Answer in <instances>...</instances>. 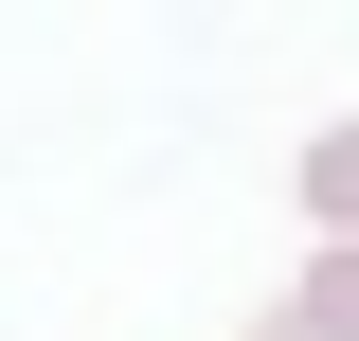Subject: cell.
Returning <instances> with one entry per match:
<instances>
[{
    "label": "cell",
    "mask_w": 359,
    "mask_h": 341,
    "mask_svg": "<svg viewBox=\"0 0 359 341\" xmlns=\"http://www.w3.org/2000/svg\"><path fill=\"white\" fill-rule=\"evenodd\" d=\"M287 323H306V341H359V234H341V252L306 269V305H287Z\"/></svg>",
    "instance_id": "obj_1"
},
{
    "label": "cell",
    "mask_w": 359,
    "mask_h": 341,
    "mask_svg": "<svg viewBox=\"0 0 359 341\" xmlns=\"http://www.w3.org/2000/svg\"><path fill=\"white\" fill-rule=\"evenodd\" d=\"M306 198H323V215L359 234V126H323V144H306Z\"/></svg>",
    "instance_id": "obj_2"
}]
</instances>
